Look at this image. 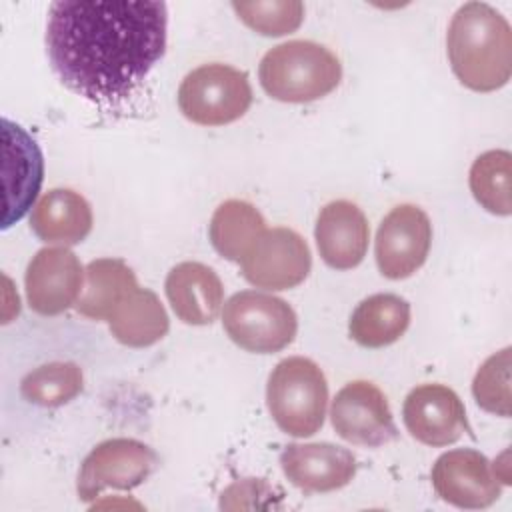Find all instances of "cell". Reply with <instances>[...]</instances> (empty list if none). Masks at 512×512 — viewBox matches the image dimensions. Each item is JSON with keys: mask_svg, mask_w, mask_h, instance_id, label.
Instances as JSON below:
<instances>
[{"mask_svg": "<svg viewBox=\"0 0 512 512\" xmlns=\"http://www.w3.org/2000/svg\"><path fill=\"white\" fill-rule=\"evenodd\" d=\"M134 288H138L136 276L124 260H92L84 270V288L74 304L76 312L92 320H108Z\"/></svg>", "mask_w": 512, "mask_h": 512, "instance_id": "21", "label": "cell"}, {"mask_svg": "<svg viewBox=\"0 0 512 512\" xmlns=\"http://www.w3.org/2000/svg\"><path fill=\"white\" fill-rule=\"evenodd\" d=\"M232 8L250 30L262 36L290 34L304 20V4L300 0L232 2Z\"/></svg>", "mask_w": 512, "mask_h": 512, "instance_id": "25", "label": "cell"}, {"mask_svg": "<svg viewBox=\"0 0 512 512\" xmlns=\"http://www.w3.org/2000/svg\"><path fill=\"white\" fill-rule=\"evenodd\" d=\"M284 476L302 492L340 490L356 474V458L348 448L330 442L288 444L280 454Z\"/></svg>", "mask_w": 512, "mask_h": 512, "instance_id": "15", "label": "cell"}, {"mask_svg": "<svg viewBox=\"0 0 512 512\" xmlns=\"http://www.w3.org/2000/svg\"><path fill=\"white\" fill-rule=\"evenodd\" d=\"M432 224L426 212L414 204L392 208L376 232V264L382 276L402 280L412 276L428 258Z\"/></svg>", "mask_w": 512, "mask_h": 512, "instance_id": "10", "label": "cell"}, {"mask_svg": "<svg viewBox=\"0 0 512 512\" xmlns=\"http://www.w3.org/2000/svg\"><path fill=\"white\" fill-rule=\"evenodd\" d=\"M84 376L74 362H48L22 378V396L42 408H56L82 392Z\"/></svg>", "mask_w": 512, "mask_h": 512, "instance_id": "24", "label": "cell"}, {"mask_svg": "<svg viewBox=\"0 0 512 512\" xmlns=\"http://www.w3.org/2000/svg\"><path fill=\"white\" fill-rule=\"evenodd\" d=\"M222 326L236 346L272 354L294 342L298 318L286 300L268 292L242 290L224 304Z\"/></svg>", "mask_w": 512, "mask_h": 512, "instance_id": "5", "label": "cell"}, {"mask_svg": "<svg viewBox=\"0 0 512 512\" xmlns=\"http://www.w3.org/2000/svg\"><path fill=\"white\" fill-rule=\"evenodd\" d=\"M410 326V304L390 292L364 298L350 316L348 330L354 342L364 348L394 344Z\"/></svg>", "mask_w": 512, "mask_h": 512, "instance_id": "20", "label": "cell"}, {"mask_svg": "<svg viewBox=\"0 0 512 512\" xmlns=\"http://www.w3.org/2000/svg\"><path fill=\"white\" fill-rule=\"evenodd\" d=\"M174 314L192 326L212 324L224 304V286L218 274L202 262L176 264L164 282Z\"/></svg>", "mask_w": 512, "mask_h": 512, "instance_id": "17", "label": "cell"}, {"mask_svg": "<svg viewBox=\"0 0 512 512\" xmlns=\"http://www.w3.org/2000/svg\"><path fill=\"white\" fill-rule=\"evenodd\" d=\"M402 420L412 438L426 446H448L468 432L460 396L444 384H422L404 400Z\"/></svg>", "mask_w": 512, "mask_h": 512, "instance_id": "13", "label": "cell"}, {"mask_svg": "<svg viewBox=\"0 0 512 512\" xmlns=\"http://www.w3.org/2000/svg\"><path fill=\"white\" fill-rule=\"evenodd\" d=\"M266 406L282 432L296 438L316 434L324 424L328 406L324 372L304 356L280 360L268 376Z\"/></svg>", "mask_w": 512, "mask_h": 512, "instance_id": "4", "label": "cell"}, {"mask_svg": "<svg viewBox=\"0 0 512 512\" xmlns=\"http://www.w3.org/2000/svg\"><path fill=\"white\" fill-rule=\"evenodd\" d=\"M2 138L6 192L2 228H8L18 222L36 200L44 178V158L34 138L8 118H2Z\"/></svg>", "mask_w": 512, "mask_h": 512, "instance_id": "14", "label": "cell"}, {"mask_svg": "<svg viewBox=\"0 0 512 512\" xmlns=\"http://www.w3.org/2000/svg\"><path fill=\"white\" fill-rule=\"evenodd\" d=\"M252 104L248 74L212 62L188 72L178 88V108L194 124L224 126L242 118Z\"/></svg>", "mask_w": 512, "mask_h": 512, "instance_id": "6", "label": "cell"}, {"mask_svg": "<svg viewBox=\"0 0 512 512\" xmlns=\"http://www.w3.org/2000/svg\"><path fill=\"white\" fill-rule=\"evenodd\" d=\"M430 480L436 494L458 508H488L502 492L490 460L472 448H456L438 456Z\"/></svg>", "mask_w": 512, "mask_h": 512, "instance_id": "12", "label": "cell"}, {"mask_svg": "<svg viewBox=\"0 0 512 512\" xmlns=\"http://www.w3.org/2000/svg\"><path fill=\"white\" fill-rule=\"evenodd\" d=\"M314 236L322 260L330 268L350 270L366 256L370 226L354 202L334 200L320 210Z\"/></svg>", "mask_w": 512, "mask_h": 512, "instance_id": "16", "label": "cell"}, {"mask_svg": "<svg viewBox=\"0 0 512 512\" xmlns=\"http://www.w3.org/2000/svg\"><path fill=\"white\" fill-rule=\"evenodd\" d=\"M470 192L476 202L498 216L512 212V156L508 150H488L470 168Z\"/></svg>", "mask_w": 512, "mask_h": 512, "instance_id": "23", "label": "cell"}, {"mask_svg": "<svg viewBox=\"0 0 512 512\" xmlns=\"http://www.w3.org/2000/svg\"><path fill=\"white\" fill-rule=\"evenodd\" d=\"M454 76L474 92H494L512 74V30L508 20L486 2L456 10L446 34Z\"/></svg>", "mask_w": 512, "mask_h": 512, "instance_id": "2", "label": "cell"}, {"mask_svg": "<svg viewBox=\"0 0 512 512\" xmlns=\"http://www.w3.org/2000/svg\"><path fill=\"white\" fill-rule=\"evenodd\" d=\"M112 336L130 348H146L162 340L170 320L160 298L148 288H134L106 320Z\"/></svg>", "mask_w": 512, "mask_h": 512, "instance_id": "19", "label": "cell"}, {"mask_svg": "<svg viewBox=\"0 0 512 512\" xmlns=\"http://www.w3.org/2000/svg\"><path fill=\"white\" fill-rule=\"evenodd\" d=\"M266 230V222L256 206L246 200H226L222 202L208 226L210 242L214 250L232 262H242V258L250 252L256 240Z\"/></svg>", "mask_w": 512, "mask_h": 512, "instance_id": "22", "label": "cell"}, {"mask_svg": "<svg viewBox=\"0 0 512 512\" xmlns=\"http://www.w3.org/2000/svg\"><path fill=\"white\" fill-rule=\"evenodd\" d=\"M24 284L30 308L42 316H56L80 298L84 268L66 246H48L28 262Z\"/></svg>", "mask_w": 512, "mask_h": 512, "instance_id": "11", "label": "cell"}, {"mask_svg": "<svg viewBox=\"0 0 512 512\" xmlns=\"http://www.w3.org/2000/svg\"><path fill=\"white\" fill-rule=\"evenodd\" d=\"M258 78L270 98L304 104L324 98L340 84L342 64L322 44L290 40L262 56Z\"/></svg>", "mask_w": 512, "mask_h": 512, "instance_id": "3", "label": "cell"}, {"mask_svg": "<svg viewBox=\"0 0 512 512\" xmlns=\"http://www.w3.org/2000/svg\"><path fill=\"white\" fill-rule=\"evenodd\" d=\"M30 228L42 242L72 246L90 234L92 208L82 194L70 188H52L32 208Z\"/></svg>", "mask_w": 512, "mask_h": 512, "instance_id": "18", "label": "cell"}, {"mask_svg": "<svg viewBox=\"0 0 512 512\" xmlns=\"http://www.w3.org/2000/svg\"><path fill=\"white\" fill-rule=\"evenodd\" d=\"M156 452L134 438H110L100 442L84 458L78 472V496L84 502L98 498L104 490H132L156 468Z\"/></svg>", "mask_w": 512, "mask_h": 512, "instance_id": "7", "label": "cell"}, {"mask_svg": "<svg viewBox=\"0 0 512 512\" xmlns=\"http://www.w3.org/2000/svg\"><path fill=\"white\" fill-rule=\"evenodd\" d=\"M476 404L492 414L510 416V348L492 354L472 382Z\"/></svg>", "mask_w": 512, "mask_h": 512, "instance_id": "26", "label": "cell"}, {"mask_svg": "<svg viewBox=\"0 0 512 512\" xmlns=\"http://www.w3.org/2000/svg\"><path fill=\"white\" fill-rule=\"evenodd\" d=\"M330 420L336 434L356 446H384L398 438V428L384 392L368 382H348L332 400Z\"/></svg>", "mask_w": 512, "mask_h": 512, "instance_id": "8", "label": "cell"}, {"mask_svg": "<svg viewBox=\"0 0 512 512\" xmlns=\"http://www.w3.org/2000/svg\"><path fill=\"white\" fill-rule=\"evenodd\" d=\"M242 276L256 288L290 290L302 284L312 268L306 240L290 228H266L240 262Z\"/></svg>", "mask_w": 512, "mask_h": 512, "instance_id": "9", "label": "cell"}, {"mask_svg": "<svg viewBox=\"0 0 512 512\" xmlns=\"http://www.w3.org/2000/svg\"><path fill=\"white\" fill-rule=\"evenodd\" d=\"M164 2H52L46 48L58 78L92 102L128 98L166 50Z\"/></svg>", "mask_w": 512, "mask_h": 512, "instance_id": "1", "label": "cell"}]
</instances>
